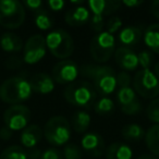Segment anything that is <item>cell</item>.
Instances as JSON below:
<instances>
[{
	"instance_id": "obj_10",
	"label": "cell",
	"mask_w": 159,
	"mask_h": 159,
	"mask_svg": "<svg viewBox=\"0 0 159 159\" xmlns=\"http://www.w3.org/2000/svg\"><path fill=\"white\" fill-rule=\"evenodd\" d=\"M46 40L39 34L31 36L24 45L23 61L27 64H35L46 55Z\"/></svg>"
},
{
	"instance_id": "obj_39",
	"label": "cell",
	"mask_w": 159,
	"mask_h": 159,
	"mask_svg": "<svg viewBox=\"0 0 159 159\" xmlns=\"http://www.w3.org/2000/svg\"><path fill=\"white\" fill-rule=\"evenodd\" d=\"M25 152H26L27 159H39L40 155H42V152H43L38 147L26 148Z\"/></svg>"
},
{
	"instance_id": "obj_15",
	"label": "cell",
	"mask_w": 159,
	"mask_h": 159,
	"mask_svg": "<svg viewBox=\"0 0 159 159\" xmlns=\"http://www.w3.org/2000/svg\"><path fill=\"white\" fill-rule=\"evenodd\" d=\"M89 7L93 14L107 16L115 13L121 7V1L119 0H89Z\"/></svg>"
},
{
	"instance_id": "obj_5",
	"label": "cell",
	"mask_w": 159,
	"mask_h": 159,
	"mask_svg": "<svg viewBox=\"0 0 159 159\" xmlns=\"http://www.w3.org/2000/svg\"><path fill=\"white\" fill-rule=\"evenodd\" d=\"M46 47L53 57L66 60L73 53L75 48L72 36L64 30H55L45 38Z\"/></svg>"
},
{
	"instance_id": "obj_37",
	"label": "cell",
	"mask_w": 159,
	"mask_h": 159,
	"mask_svg": "<svg viewBox=\"0 0 159 159\" xmlns=\"http://www.w3.org/2000/svg\"><path fill=\"white\" fill-rule=\"evenodd\" d=\"M22 3L24 6V8H27V9L32 10L34 12L42 9V6H43V2L40 0H24Z\"/></svg>"
},
{
	"instance_id": "obj_13",
	"label": "cell",
	"mask_w": 159,
	"mask_h": 159,
	"mask_svg": "<svg viewBox=\"0 0 159 159\" xmlns=\"http://www.w3.org/2000/svg\"><path fill=\"white\" fill-rule=\"evenodd\" d=\"M81 145L87 154L95 158L102 156L106 150L104 139L97 132H89L84 134L81 141Z\"/></svg>"
},
{
	"instance_id": "obj_42",
	"label": "cell",
	"mask_w": 159,
	"mask_h": 159,
	"mask_svg": "<svg viewBox=\"0 0 159 159\" xmlns=\"http://www.w3.org/2000/svg\"><path fill=\"white\" fill-rule=\"evenodd\" d=\"M121 3L128 8H136L143 5L144 1L143 0H123V1H121Z\"/></svg>"
},
{
	"instance_id": "obj_43",
	"label": "cell",
	"mask_w": 159,
	"mask_h": 159,
	"mask_svg": "<svg viewBox=\"0 0 159 159\" xmlns=\"http://www.w3.org/2000/svg\"><path fill=\"white\" fill-rule=\"evenodd\" d=\"M137 159H159V158L152 154H144V155H141Z\"/></svg>"
},
{
	"instance_id": "obj_22",
	"label": "cell",
	"mask_w": 159,
	"mask_h": 159,
	"mask_svg": "<svg viewBox=\"0 0 159 159\" xmlns=\"http://www.w3.org/2000/svg\"><path fill=\"white\" fill-rule=\"evenodd\" d=\"M144 43L150 51L159 55V23H154L146 27L144 32Z\"/></svg>"
},
{
	"instance_id": "obj_27",
	"label": "cell",
	"mask_w": 159,
	"mask_h": 159,
	"mask_svg": "<svg viewBox=\"0 0 159 159\" xmlns=\"http://www.w3.org/2000/svg\"><path fill=\"white\" fill-rule=\"evenodd\" d=\"M34 21H35L36 26L38 29L43 30V31H47V30L51 29L53 25V21L51 16L44 9H39L38 11L35 12Z\"/></svg>"
},
{
	"instance_id": "obj_14",
	"label": "cell",
	"mask_w": 159,
	"mask_h": 159,
	"mask_svg": "<svg viewBox=\"0 0 159 159\" xmlns=\"http://www.w3.org/2000/svg\"><path fill=\"white\" fill-rule=\"evenodd\" d=\"M115 60L117 64L124 71H134L139 66L137 55L130 48L119 47L115 50Z\"/></svg>"
},
{
	"instance_id": "obj_44",
	"label": "cell",
	"mask_w": 159,
	"mask_h": 159,
	"mask_svg": "<svg viewBox=\"0 0 159 159\" xmlns=\"http://www.w3.org/2000/svg\"><path fill=\"white\" fill-rule=\"evenodd\" d=\"M70 2L72 3L73 6H76V7L84 5V1H83V0H71Z\"/></svg>"
},
{
	"instance_id": "obj_29",
	"label": "cell",
	"mask_w": 159,
	"mask_h": 159,
	"mask_svg": "<svg viewBox=\"0 0 159 159\" xmlns=\"http://www.w3.org/2000/svg\"><path fill=\"white\" fill-rule=\"evenodd\" d=\"M146 116L155 124H159V97L152 99L146 108Z\"/></svg>"
},
{
	"instance_id": "obj_11",
	"label": "cell",
	"mask_w": 159,
	"mask_h": 159,
	"mask_svg": "<svg viewBox=\"0 0 159 159\" xmlns=\"http://www.w3.org/2000/svg\"><path fill=\"white\" fill-rule=\"evenodd\" d=\"M80 73L79 66L73 60L66 59L58 62L52 68V80L59 84H71Z\"/></svg>"
},
{
	"instance_id": "obj_20",
	"label": "cell",
	"mask_w": 159,
	"mask_h": 159,
	"mask_svg": "<svg viewBox=\"0 0 159 159\" xmlns=\"http://www.w3.org/2000/svg\"><path fill=\"white\" fill-rule=\"evenodd\" d=\"M0 47L7 52H19L23 48V40L16 34L7 32L0 37Z\"/></svg>"
},
{
	"instance_id": "obj_8",
	"label": "cell",
	"mask_w": 159,
	"mask_h": 159,
	"mask_svg": "<svg viewBox=\"0 0 159 159\" xmlns=\"http://www.w3.org/2000/svg\"><path fill=\"white\" fill-rule=\"evenodd\" d=\"M133 87L135 93L147 99H155L159 95V80L149 69L137 71L133 80Z\"/></svg>"
},
{
	"instance_id": "obj_30",
	"label": "cell",
	"mask_w": 159,
	"mask_h": 159,
	"mask_svg": "<svg viewBox=\"0 0 159 159\" xmlns=\"http://www.w3.org/2000/svg\"><path fill=\"white\" fill-rule=\"evenodd\" d=\"M64 159H81L82 158V149L75 144H69L63 148Z\"/></svg>"
},
{
	"instance_id": "obj_34",
	"label": "cell",
	"mask_w": 159,
	"mask_h": 159,
	"mask_svg": "<svg viewBox=\"0 0 159 159\" xmlns=\"http://www.w3.org/2000/svg\"><path fill=\"white\" fill-rule=\"evenodd\" d=\"M23 59L19 56H10L6 59L5 61V66L9 70H16V69L21 68V66L23 64Z\"/></svg>"
},
{
	"instance_id": "obj_19",
	"label": "cell",
	"mask_w": 159,
	"mask_h": 159,
	"mask_svg": "<svg viewBox=\"0 0 159 159\" xmlns=\"http://www.w3.org/2000/svg\"><path fill=\"white\" fill-rule=\"evenodd\" d=\"M105 156L106 159H132L133 152L129 145L116 142L106 148Z\"/></svg>"
},
{
	"instance_id": "obj_45",
	"label": "cell",
	"mask_w": 159,
	"mask_h": 159,
	"mask_svg": "<svg viewBox=\"0 0 159 159\" xmlns=\"http://www.w3.org/2000/svg\"><path fill=\"white\" fill-rule=\"evenodd\" d=\"M155 75H156L157 77H158V80H159V61L157 62L156 64H155Z\"/></svg>"
},
{
	"instance_id": "obj_1",
	"label": "cell",
	"mask_w": 159,
	"mask_h": 159,
	"mask_svg": "<svg viewBox=\"0 0 159 159\" xmlns=\"http://www.w3.org/2000/svg\"><path fill=\"white\" fill-rule=\"evenodd\" d=\"M80 73L93 81V86L102 97H107L116 91L117 87V74L111 66L100 64H84Z\"/></svg>"
},
{
	"instance_id": "obj_23",
	"label": "cell",
	"mask_w": 159,
	"mask_h": 159,
	"mask_svg": "<svg viewBox=\"0 0 159 159\" xmlns=\"http://www.w3.org/2000/svg\"><path fill=\"white\" fill-rule=\"evenodd\" d=\"M92 118L86 111H76L71 118V124L76 133H85L91 125Z\"/></svg>"
},
{
	"instance_id": "obj_7",
	"label": "cell",
	"mask_w": 159,
	"mask_h": 159,
	"mask_svg": "<svg viewBox=\"0 0 159 159\" xmlns=\"http://www.w3.org/2000/svg\"><path fill=\"white\" fill-rule=\"evenodd\" d=\"M116 50V39L108 32L98 33L92 38L89 44L91 56L98 63L107 62Z\"/></svg>"
},
{
	"instance_id": "obj_4",
	"label": "cell",
	"mask_w": 159,
	"mask_h": 159,
	"mask_svg": "<svg viewBox=\"0 0 159 159\" xmlns=\"http://www.w3.org/2000/svg\"><path fill=\"white\" fill-rule=\"evenodd\" d=\"M44 136L47 142L53 146H62L71 139V125L68 119L62 116H55L46 122Z\"/></svg>"
},
{
	"instance_id": "obj_35",
	"label": "cell",
	"mask_w": 159,
	"mask_h": 159,
	"mask_svg": "<svg viewBox=\"0 0 159 159\" xmlns=\"http://www.w3.org/2000/svg\"><path fill=\"white\" fill-rule=\"evenodd\" d=\"M117 79V85L119 89H124V87H130L131 84V76L126 71H121L116 76Z\"/></svg>"
},
{
	"instance_id": "obj_33",
	"label": "cell",
	"mask_w": 159,
	"mask_h": 159,
	"mask_svg": "<svg viewBox=\"0 0 159 159\" xmlns=\"http://www.w3.org/2000/svg\"><path fill=\"white\" fill-rule=\"evenodd\" d=\"M122 26V20L119 18V16H111L110 19L108 20V22H107V31L109 34H111V35H113L115 33H117L118 31H119L120 29H121Z\"/></svg>"
},
{
	"instance_id": "obj_41",
	"label": "cell",
	"mask_w": 159,
	"mask_h": 159,
	"mask_svg": "<svg viewBox=\"0 0 159 159\" xmlns=\"http://www.w3.org/2000/svg\"><path fill=\"white\" fill-rule=\"evenodd\" d=\"M150 13L155 19L159 21V0H155L150 5Z\"/></svg>"
},
{
	"instance_id": "obj_12",
	"label": "cell",
	"mask_w": 159,
	"mask_h": 159,
	"mask_svg": "<svg viewBox=\"0 0 159 159\" xmlns=\"http://www.w3.org/2000/svg\"><path fill=\"white\" fill-rule=\"evenodd\" d=\"M117 102L122 112L128 116L137 115L142 109V105L137 97V94L132 87H124V89H118Z\"/></svg>"
},
{
	"instance_id": "obj_28",
	"label": "cell",
	"mask_w": 159,
	"mask_h": 159,
	"mask_svg": "<svg viewBox=\"0 0 159 159\" xmlns=\"http://www.w3.org/2000/svg\"><path fill=\"white\" fill-rule=\"evenodd\" d=\"M0 159H27V156L22 146L11 145L0 154Z\"/></svg>"
},
{
	"instance_id": "obj_16",
	"label": "cell",
	"mask_w": 159,
	"mask_h": 159,
	"mask_svg": "<svg viewBox=\"0 0 159 159\" xmlns=\"http://www.w3.org/2000/svg\"><path fill=\"white\" fill-rule=\"evenodd\" d=\"M31 89L35 93L49 94L55 89V81L47 73H36L29 81Z\"/></svg>"
},
{
	"instance_id": "obj_40",
	"label": "cell",
	"mask_w": 159,
	"mask_h": 159,
	"mask_svg": "<svg viewBox=\"0 0 159 159\" xmlns=\"http://www.w3.org/2000/svg\"><path fill=\"white\" fill-rule=\"evenodd\" d=\"M13 135V131L10 130L8 126H2L0 129V139L3 141H8L9 139H11V136Z\"/></svg>"
},
{
	"instance_id": "obj_36",
	"label": "cell",
	"mask_w": 159,
	"mask_h": 159,
	"mask_svg": "<svg viewBox=\"0 0 159 159\" xmlns=\"http://www.w3.org/2000/svg\"><path fill=\"white\" fill-rule=\"evenodd\" d=\"M39 159H63V155L57 148H48L42 152Z\"/></svg>"
},
{
	"instance_id": "obj_38",
	"label": "cell",
	"mask_w": 159,
	"mask_h": 159,
	"mask_svg": "<svg viewBox=\"0 0 159 159\" xmlns=\"http://www.w3.org/2000/svg\"><path fill=\"white\" fill-rule=\"evenodd\" d=\"M48 6L53 11H61L64 6H66V2L63 0H49Z\"/></svg>"
},
{
	"instance_id": "obj_18",
	"label": "cell",
	"mask_w": 159,
	"mask_h": 159,
	"mask_svg": "<svg viewBox=\"0 0 159 159\" xmlns=\"http://www.w3.org/2000/svg\"><path fill=\"white\" fill-rule=\"evenodd\" d=\"M43 135H44V132L40 129V126H38L37 124H31L22 131L20 139L25 148H33L37 147V145L42 141Z\"/></svg>"
},
{
	"instance_id": "obj_24",
	"label": "cell",
	"mask_w": 159,
	"mask_h": 159,
	"mask_svg": "<svg viewBox=\"0 0 159 159\" xmlns=\"http://www.w3.org/2000/svg\"><path fill=\"white\" fill-rule=\"evenodd\" d=\"M145 143L152 155L159 157V124H154L146 131Z\"/></svg>"
},
{
	"instance_id": "obj_9",
	"label": "cell",
	"mask_w": 159,
	"mask_h": 159,
	"mask_svg": "<svg viewBox=\"0 0 159 159\" xmlns=\"http://www.w3.org/2000/svg\"><path fill=\"white\" fill-rule=\"evenodd\" d=\"M31 120V110L24 105H12L3 113L6 126L12 131L24 130Z\"/></svg>"
},
{
	"instance_id": "obj_32",
	"label": "cell",
	"mask_w": 159,
	"mask_h": 159,
	"mask_svg": "<svg viewBox=\"0 0 159 159\" xmlns=\"http://www.w3.org/2000/svg\"><path fill=\"white\" fill-rule=\"evenodd\" d=\"M89 25H91V29L93 30L96 33H102V30L105 26V19L102 16H96L93 14L91 19H89Z\"/></svg>"
},
{
	"instance_id": "obj_25",
	"label": "cell",
	"mask_w": 159,
	"mask_h": 159,
	"mask_svg": "<svg viewBox=\"0 0 159 159\" xmlns=\"http://www.w3.org/2000/svg\"><path fill=\"white\" fill-rule=\"evenodd\" d=\"M121 134L122 137L129 142H139L145 137V131L139 124L131 123L122 128Z\"/></svg>"
},
{
	"instance_id": "obj_26",
	"label": "cell",
	"mask_w": 159,
	"mask_h": 159,
	"mask_svg": "<svg viewBox=\"0 0 159 159\" xmlns=\"http://www.w3.org/2000/svg\"><path fill=\"white\" fill-rule=\"evenodd\" d=\"M116 105L109 97H102L94 105V110L99 116H109L115 111Z\"/></svg>"
},
{
	"instance_id": "obj_31",
	"label": "cell",
	"mask_w": 159,
	"mask_h": 159,
	"mask_svg": "<svg viewBox=\"0 0 159 159\" xmlns=\"http://www.w3.org/2000/svg\"><path fill=\"white\" fill-rule=\"evenodd\" d=\"M139 58V66H142V69H149L154 61V55L152 51L144 50L137 55Z\"/></svg>"
},
{
	"instance_id": "obj_17",
	"label": "cell",
	"mask_w": 159,
	"mask_h": 159,
	"mask_svg": "<svg viewBox=\"0 0 159 159\" xmlns=\"http://www.w3.org/2000/svg\"><path fill=\"white\" fill-rule=\"evenodd\" d=\"M89 19H91V14H89V9L83 7V6L73 7L69 9L66 13V16H64L66 24L72 27L82 26L89 22Z\"/></svg>"
},
{
	"instance_id": "obj_3",
	"label": "cell",
	"mask_w": 159,
	"mask_h": 159,
	"mask_svg": "<svg viewBox=\"0 0 159 159\" xmlns=\"http://www.w3.org/2000/svg\"><path fill=\"white\" fill-rule=\"evenodd\" d=\"M63 96L70 105L80 108L91 109L95 105L97 92L89 82L75 81L66 87Z\"/></svg>"
},
{
	"instance_id": "obj_2",
	"label": "cell",
	"mask_w": 159,
	"mask_h": 159,
	"mask_svg": "<svg viewBox=\"0 0 159 159\" xmlns=\"http://www.w3.org/2000/svg\"><path fill=\"white\" fill-rule=\"evenodd\" d=\"M30 82L21 75L11 76L0 85V99L7 104L19 105L27 100L32 95Z\"/></svg>"
},
{
	"instance_id": "obj_21",
	"label": "cell",
	"mask_w": 159,
	"mask_h": 159,
	"mask_svg": "<svg viewBox=\"0 0 159 159\" xmlns=\"http://www.w3.org/2000/svg\"><path fill=\"white\" fill-rule=\"evenodd\" d=\"M142 31L139 27L136 26H126L120 32L119 34V42L123 45L124 47L135 46L142 38Z\"/></svg>"
},
{
	"instance_id": "obj_6",
	"label": "cell",
	"mask_w": 159,
	"mask_h": 159,
	"mask_svg": "<svg viewBox=\"0 0 159 159\" xmlns=\"http://www.w3.org/2000/svg\"><path fill=\"white\" fill-rule=\"evenodd\" d=\"M25 21V8L19 0H0V25L19 29Z\"/></svg>"
}]
</instances>
